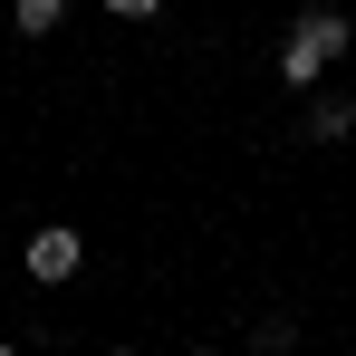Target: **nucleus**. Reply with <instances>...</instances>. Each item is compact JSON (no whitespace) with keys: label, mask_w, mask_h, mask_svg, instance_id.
<instances>
[{"label":"nucleus","mask_w":356,"mask_h":356,"mask_svg":"<svg viewBox=\"0 0 356 356\" xmlns=\"http://www.w3.org/2000/svg\"><path fill=\"white\" fill-rule=\"evenodd\" d=\"M337 49H347V19H337V10H308V19L289 29V49H280V77H289V87H308Z\"/></svg>","instance_id":"f257e3e1"},{"label":"nucleus","mask_w":356,"mask_h":356,"mask_svg":"<svg viewBox=\"0 0 356 356\" xmlns=\"http://www.w3.org/2000/svg\"><path fill=\"white\" fill-rule=\"evenodd\" d=\"M77 260H87V241L67 232V222H49V232H29V280H77Z\"/></svg>","instance_id":"f03ea898"},{"label":"nucleus","mask_w":356,"mask_h":356,"mask_svg":"<svg viewBox=\"0 0 356 356\" xmlns=\"http://www.w3.org/2000/svg\"><path fill=\"white\" fill-rule=\"evenodd\" d=\"M0 356H19V347H0Z\"/></svg>","instance_id":"7ed1b4c3"},{"label":"nucleus","mask_w":356,"mask_h":356,"mask_svg":"<svg viewBox=\"0 0 356 356\" xmlns=\"http://www.w3.org/2000/svg\"><path fill=\"white\" fill-rule=\"evenodd\" d=\"M106 356H125V347H106Z\"/></svg>","instance_id":"20e7f679"}]
</instances>
